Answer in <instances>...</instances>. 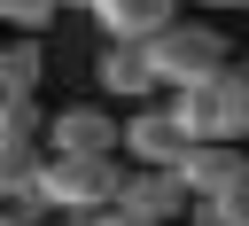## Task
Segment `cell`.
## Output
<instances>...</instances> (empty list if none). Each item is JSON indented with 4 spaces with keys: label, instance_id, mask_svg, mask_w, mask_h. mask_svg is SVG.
Segmentation results:
<instances>
[{
    "label": "cell",
    "instance_id": "obj_8",
    "mask_svg": "<svg viewBox=\"0 0 249 226\" xmlns=\"http://www.w3.org/2000/svg\"><path fill=\"white\" fill-rule=\"evenodd\" d=\"M179 179H187V195H195V203H218V195L249 187V148H233V140H210V148H195V156L179 164Z\"/></svg>",
    "mask_w": 249,
    "mask_h": 226
},
{
    "label": "cell",
    "instance_id": "obj_11",
    "mask_svg": "<svg viewBox=\"0 0 249 226\" xmlns=\"http://www.w3.org/2000/svg\"><path fill=\"white\" fill-rule=\"evenodd\" d=\"M47 140H0V203H23V195H39V179H47Z\"/></svg>",
    "mask_w": 249,
    "mask_h": 226
},
{
    "label": "cell",
    "instance_id": "obj_12",
    "mask_svg": "<svg viewBox=\"0 0 249 226\" xmlns=\"http://www.w3.org/2000/svg\"><path fill=\"white\" fill-rule=\"evenodd\" d=\"M62 8H70V0H0V23H8L16 39H39V31H47Z\"/></svg>",
    "mask_w": 249,
    "mask_h": 226
},
{
    "label": "cell",
    "instance_id": "obj_5",
    "mask_svg": "<svg viewBox=\"0 0 249 226\" xmlns=\"http://www.w3.org/2000/svg\"><path fill=\"white\" fill-rule=\"evenodd\" d=\"M47 148H54V156H117V148H124V125H117L101 101H70V109H54V125H47Z\"/></svg>",
    "mask_w": 249,
    "mask_h": 226
},
{
    "label": "cell",
    "instance_id": "obj_7",
    "mask_svg": "<svg viewBox=\"0 0 249 226\" xmlns=\"http://www.w3.org/2000/svg\"><path fill=\"white\" fill-rule=\"evenodd\" d=\"M117 210H124V218H140V226H171V218H187V210H195V195H187V179H179V171H132Z\"/></svg>",
    "mask_w": 249,
    "mask_h": 226
},
{
    "label": "cell",
    "instance_id": "obj_14",
    "mask_svg": "<svg viewBox=\"0 0 249 226\" xmlns=\"http://www.w3.org/2000/svg\"><path fill=\"white\" fill-rule=\"evenodd\" d=\"M187 226H249V187H233V195H218V203H195Z\"/></svg>",
    "mask_w": 249,
    "mask_h": 226
},
{
    "label": "cell",
    "instance_id": "obj_13",
    "mask_svg": "<svg viewBox=\"0 0 249 226\" xmlns=\"http://www.w3.org/2000/svg\"><path fill=\"white\" fill-rule=\"evenodd\" d=\"M47 125H54V109H39V101H0V140H47Z\"/></svg>",
    "mask_w": 249,
    "mask_h": 226
},
{
    "label": "cell",
    "instance_id": "obj_10",
    "mask_svg": "<svg viewBox=\"0 0 249 226\" xmlns=\"http://www.w3.org/2000/svg\"><path fill=\"white\" fill-rule=\"evenodd\" d=\"M39 78H47V47L39 39H0V101H39Z\"/></svg>",
    "mask_w": 249,
    "mask_h": 226
},
{
    "label": "cell",
    "instance_id": "obj_3",
    "mask_svg": "<svg viewBox=\"0 0 249 226\" xmlns=\"http://www.w3.org/2000/svg\"><path fill=\"white\" fill-rule=\"evenodd\" d=\"M148 70H156V86H195V78H218V70H233V47H226V31L218 23H171L156 47H148Z\"/></svg>",
    "mask_w": 249,
    "mask_h": 226
},
{
    "label": "cell",
    "instance_id": "obj_17",
    "mask_svg": "<svg viewBox=\"0 0 249 226\" xmlns=\"http://www.w3.org/2000/svg\"><path fill=\"white\" fill-rule=\"evenodd\" d=\"M0 226H16V218H8V210H0Z\"/></svg>",
    "mask_w": 249,
    "mask_h": 226
},
{
    "label": "cell",
    "instance_id": "obj_18",
    "mask_svg": "<svg viewBox=\"0 0 249 226\" xmlns=\"http://www.w3.org/2000/svg\"><path fill=\"white\" fill-rule=\"evenodd\" d=\"M70 8H86V0H70Z\"/></svg>",
    "mask_w": 249,
    "mask_h": 226
},
{
    "label": "cell",
    "instance_id": "obj_1",
    "mask_svg": "<svg viewBox=\"0 0 249 226\" xmlns=\"http://www.w3.org/2000/svg\"><path fill=\"white\" fill-rule=\"evenodd\" d=\"M124 164L117 156H47V179H39V203L47 210H62L70 226H86V218H109L117 203H124Z\"/></svg>",
    "mask_w": 249,
    "mask_h": 226
},
{
    "label": "cell",
    "instance_id": "obj_4",
    "mask_svg": "<svg viewBox=\"0 0 249 226\" xmlns=\"http://www.w3.org/2000/svg\"><path fill=\"white\" fill-rule=\"evenodd\" d=\"M124 156H132L140 171H179V164L195 156V140H187V125L171 117V101H148V109L124 117Z\"/></svg>",
    "mask_w": 249,
    "mask_h": 226
},
{
    "label": "cell",
    "instance_id": "obj_9",
    "mask_svg": "<svg viewBox=\"0 0 249 226\" xmlns=\"http://www.w3.org/2000/svg\"><path fill=\"white\" fill-rule=\"evenodd\" d=\"M93 86H101V94H117V101H132V109H148V94H156L148 47H101V62H93Z\"/></svg>",
    "mask_w": 249,
    "mask_h": 226
},
{
    "label": "cell",
    "instance_id": "obj_15",
    "mask_svg": "<svg viewBox=\"0 0 249 226\" xmlns=\"http://www.w3.org/2000/svg\"><path fill=\"white\" fill-rule=\"evenodd\" d=\"M187 8H210V16H241L249 0H187Z\"/></svg>",
    "mask_w": 249,
    "mask_h": 226
},
{
    "label": "cell",
    "instance_id": "obj_2",
    "mask_svg": "<svg viewBox=\"0 0 249 226\" xmlns=\"http://www.w3.org/2000/svg\"><path fill=\"white\" fill-rule=\"evenodd\" d=\"M171 117L187 125V140L195 148H210V140H249V78L241 70H218V78H195V86H179L171 94Z\"/></svg>",
    "mask_w": 249,
    "mask_h": 226
},
{
    "label": "cell",
    "instance_id": "obj_19",
    "mask_svg": "<svg viewBox=\"0 0 249 226\" xmlns=\"http://www.w3.org/2000/svg\"><path fill=\"white\" fill-rule=\"evenodd\" d=\"M241 78H249V62H241Z\"/></svg>",
    "mask_w": 249,
    "mask_h": 226
},
{
    "label": "cell",
    "instance_id": "obj_16",
    "mask_svg": "<svg viewBox=\"0 0 249 226\" xmlns=\"http://www.w3.org/2000/svg\"><path fill=\"white\" fill-rule=\"evenodd\" d=\"M86 226H140V218H124V210H109V218H86Z\"/></svg>",
    "mask_w": 249,
    "mask_h": 226
},
{
    "label": "cell",
    "instance_id": "obj_6",
    "mask_svg": "<svg viewBox=\"0 0 249 226\" xmlns=\"http://www.w3.org/2000/svg\"><path fill=\"white\" fill-rule=\"evenodd\" d=\"M86 16L109 31V47H156L179 23V0H86Z\"/></svg>",
    "mask_w": 249,
    "mask_h": 226
}]
</instances>
